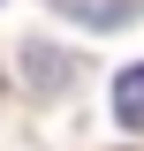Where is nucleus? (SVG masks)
<instances>
[{
	"label": "nucleus",
	"mask_w": 144,
	"mask_h": 151,
	"mask_svg": "<svg viewBox=\"0 0 144 151\" xmlns=\"http://www.w3.org/2000/svg\"><path fill=\"white\" fill-rule=\"evenodd\" d=\"M114 121L121 129H144V60L114 76Z\"/></svg>",
	"instance_id": "f03ea898"
},
{
	"label": "nucleus",
	"mask_w": 144,
	"mask_h": 151,
	"mask_svg": "<svg viewBox=\"0 0 144 151\" xmlns=\"http://www.w3.org/2000/svg\"><path fill=\"white\" fill-rule=\"evenodd\" d=\"M23 68H31V83H38V91H61V83L76 76V60H61V53H38V45H31V53H23Z\"/></svg>",
	"instance_id": "7ed1b4c3"
},
{
	"label": "nucleus",
	"mask_w": 144,
	"mask_h": 151,
	"mask_svg": "<svg viewBox=\"0 0 144 151\" xmlns=\"http://www.w3.org/2000/svg\"><path fill=\"white\" fill-rule=\"evenodd\" d=\"M68 23H91V30H121V23H137V0H53Z\"/></svg>",
	"instance_id": "f257e3e1"
}]
</instances>
